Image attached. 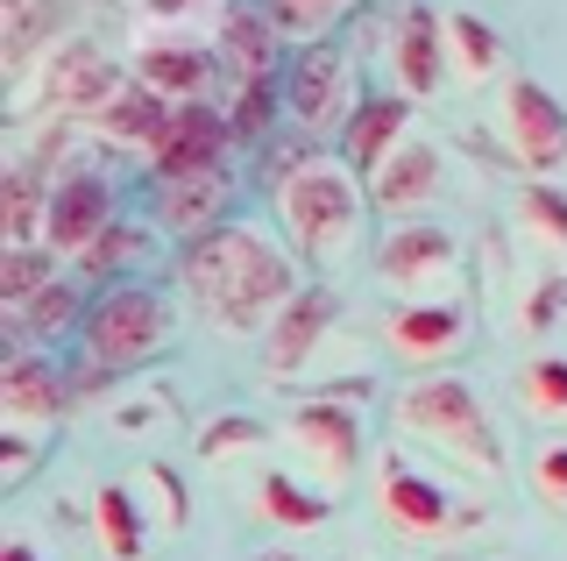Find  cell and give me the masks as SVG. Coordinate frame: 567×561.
Listing matches in <instances>:
<instances>
[{
	"mask_svg": "<svg viewBox=\"0 0 567 561\" xmlns=\"http://www.w3.org/2000/svg\"><path fill=\"white\" fill-rule=\"evenodd\" d=\"M150 504L135 498V483H100L93 490V548L106 561H142L150 554Z\"/></svg>",
	"mask_w": 567,
	"mask_h": 561,
	"instance_id": "obj_21",
	"label": "cell"
},
{
	"mask_svg": "<svg viewBox=\"0 0 567 561\" xmlns=\"http://www.w3.org/2000/svg\"><path fill=\"white\" fill-rule=\"evenodd\" d=\"M532 498L554 504V512H567V434H554V441L532 448Z\"/></svg>",
	"mask_w": 567,
	"mask_h": 561,
	"instance_id": "obj_31",
	"label": "cell"
},
{
	"mask_svg": "<svg viewBox=\"0 0 567 561\" xmlns=\"http://www.w3.org/2000/svg\"><path fill=\"white\" fill-rule=\"evenodd\" d=\"M377 271L398 299H447L454 271H461V242L440 221H398L377 249Z\"/></svg>",
	"mask_w": 567,
	"mask_h": 561,
	"instance_id": "obj_8",
	"label": "cell"
},
{
	"mask_svg": "<svg viewBox=\"0 0 567 561\" xmlns=\"http://www.w3.org/2000/svg\"><path fill=\"white\" fill-rule=\"evenodd\" d=\"M262 441H277V434L262 427L256 412H227V419H206V427H199L192 455H199L206 469H227V462H241V455H256Z\"/></svg>",
	"mask_w": 567,
	"mask_h": 561,
	"instance_id": "obj_27",
	"label": "cell"
},
{
	"mask_svg": "<svg viewBox=\"0 0 567 561\" xmlns=\"http://www.w3.org/2000/svg\"><path fill=\"white\" fill-rule=\"evenodd\" d=\"M22 469H29V434L8 427V483H22Z\"/></svg>",
	"mask_w": 567,
	"mask_h": 561,
	"instance_id": "obj_35",
	"label": "cell"
},
{
	"mask_svg": "<svg viewBox=\"0 0 567 561\" xmlns=\"http://www.w3.org/2000/svg\"><path fill=\"white\" fill-rule=\"evenodd\" d=\"M447 64H454V85H489V79H511L504 72V37L468 8H447Z\"/></svg>",
	"mask_w": 567,
	"mask_h": 561,
	"instance_id": "obj_23",
	"label": "cell"
},
{
	"mask_svg": "<svg viewBox=\"0 0 567 561\" xmlns=\"http://www.w3.org/2000/svg\"><path fill=\"white\" fill-rule=\"evenodd\" d=\"M518 406L532 419H546V427H560L567 419V356H532L518 370Z\"/></svg>",
	"mask_w": 567,
	"mask_h": 561,
	"instance_id": "obj_29",
	"label": "cell"
},
{
	"mask_svg": "<svg viewBox=\"0 0 567 561\" xmlns=\"http://www.w3.org/2000/svg\"><path fill=\"white\" fill-rule=\"evenodd\" d=\"M135 490L150 498V519L164 526V533H185L192 498H185V477H177L171 462H142V469H135Z\"/></svg>",
	"mask_w": 567,
	"mask_h": 561,
	"instance_id": "obj_30",
	"label": "cell"
},
{
	"mask_svg": "<svg viewBox=\"0 0 567 561\" xmlns=\"http://www.w3.org/2000/svg\"><path fill=\"white\" fill-rule=\"evenodd\" d=\"M220 206H227V171L220 178L164 185V227L171 235H206V227H220Z\"/></svg>",
	"mask_w": 567,
	"mask_h": 561,
	"instance_id": "obj_26",
	"label": "cell"
},
{
	"mask_svg": "<svg viewBox=\"0 0 567 561\" xmlns=\"http://www.w3.org/2000/svg\"><path fill=\"white\" fill-rule=\"evenodd\" d=\"M398 427L412 434L419 448H433V455H447L454 469H468L475 483H489L496 469H504V441H496V427H489V406L475 398V384L454 377V370L404 384Z\"/></svg>",
	"mask_w": 567,
	"mask_h": 561,
	"instance_id": "obj_3",
	"label": "cell"
},
{
	"mask_svg": "<svg viewBox=\"0 0 567 561\" xmlns=\"http://www.w3.org/2000/svg\"><path fill=\"white\" fill-rule=\"evenodd\" d=\"M284 108L306 135H333L348 129L354 108H362V93H354V58L333 43H306V58H298L291 85H284Z\"/></svg>",
	"mask_w": 567,
	"mask_h": 561,
	"instance_id": "obj_9",
	"label": "cell"
},
{
	"mask_svg": "<svg viewBox=\"0 0 567 561\" xmlns=\"http://www.w3.org/2000/svg\"><path fill=\"white\" fill-rule=\"evenodd\" d=\"M327 335H333V292L327 285H306L291 306L277 313V327L262 335V370H270L277 384H298L312 370V356L327 348Z\"/></svg>",
	"mask_w": 567,
	"mask_h": 561,
	"instance_id": "obj_15",
	"label": "cell"
},
{
	"mask_svg": "<svg viewBox=\"0 0 567 561\" xmlns=\"http://www.w3.org/2000/svg\"><path fill=\"white\" fill-rule=\"evenodd\" d=\"M256 561H306V554H291V548H277V554H256Z\"/></svg>",
	"mask_w": 567,
	"mask_h": 561,
	"instance_id": "obj_37",
	"label": "cell"
},
{
	"mask_svg": "<svg viewBox=\"0 0 567 561\" xmlns=\"http://www.w3.org/2000/svg\"><path fill=\"white\" fill-rule=\"evenodd\" d=\"M128 256H135V235H128V227L114 221V227H106V235L93 242V249L79 256V271H93V277H106V271H121V263H128Z\"/></svg>",
	"mask_w": 567,
	"mask_h": 561,
	"instance_id": "obj_33",
	"label": "cell"
},
{
	"mask_svg": "<svg viewBox=\"0 0 567 561\" xmlns=\"http://www.w3.org/2000/svg\"><path fill=\"white\" fill-rule=\"evenodd\" d=\"M128 72L150 85V93H164L171 108H192V100L213 93V79H220V58H213L199 37H185V29H150V37L135 43Z\"/></svg>",
	"mask_w": 567,
	"mask_h": 561,
	"instance_id": "obj_13",
	"label": "cell"
},
{
	"mask_svg": "<svg viewBox=\"0 0 567 561\" xmlns=\"http://www.w3.org/2000/svg\"><path fill=\"white\" fill-rule=\"evenodd\" d=\"M0 406H8V427H29V419L50 427V419L71 406V377L50 356H14L8 384H0Z\"/></svg>",
	"mask_w": 567,
	"mask_h": 561,
	"instance_id": "obj_20",
	"label": "cell"
},
{
	"mask_svg": "<svg viewBox=\"0 0 567 561\" xmlns=\"http://www.w3.org/2000/svg\"><path fill=\"white\" fill-rule=\"evenodd\" d=\"M171 114H177L171 100L150 93V85L128 72V85L100 108V135H106V143H121V150H156V143H164V129H171Z\"/></svg>",
	"mask_w": 567,
	"mask_h": 561,
	"instance_id": "obj_22",
	"label": "cell"
},
{
	"mask_svg": "<svg viewBox=\"0 0 567 561\" xmlns=\"http://www.w3.org/2000/svg\"><path fill=\"white\" fill-rule=\"evenodd\" d=\"M518 227H525V242L546 249V263H567V192L554 178L518 185Z\"/></svg>",
	"mask_w": 567,
	"mask_h": 561,
	"instance_id": "obj_24",
	"label": "cell"
},
{
	"mask_svg": "<svg viewBox=\"0 0 567 561\" xmlns=\"http://www.w3.org/2000/svg\"><path fill=\"white\" fill-rule=\"evenodd\" d=\"M256 512L277 526V533H319V526H333L341 512V490H327L319 477H298V469L270 462L256 477Z\"/></svg>",
	"mask_w": 567,
	"mask_h": 561,
	"instance_id": "obj_18",
	"label": "cell"
},
{
	"mask_svg": "<svg viewBox=\"0 0 567 561\" xmlns=\"http://www.w3.org/2000/svg\"><path fill=\"white\" fill-rule=\"evenodd\" d=\"M85 313L93 306H79V292L64 285V277H50L35 299H22V306H8V335H64V327H85Z\"/></svg>",
	"mask_w": 567,
	"mask_h": 561,
	"instance_id": "obj_25",
	"label": "cell"
},
{
	"mask_svg": "<svg viewBox=\"0 0 567 561\" xmlns=\"http://www.w3.org/2000/svg\"><path fill=\"white\" fill-rule=\"evenodd\" d=\"M496 143L511 150L525 178H554L567 171V108L532 72H511L496 93Z\"/></svg>",
	"mask_w": 567,
	"mask_h": 561,
	"instance_id": "obj_6",
	"label": "cell"
},
{
	"mask_svg": "<svg viewBox=\"0 0 567 561\" xmlns=\"http://www.w3.org/2000/svg\"><path fill=\"white\" fill-rule=\"evenodd\" d=\"M468 299L461 292H447V299H398L383 320V341L398 363H412V370H425V363H447L468 348Z\"/></svg>",
	"mask_w": 567,
	"mask_h": 561,
	"instance_id": "obj_12",
	"label": "cell"
},
{
	"mask_svg": "<svg viewBox=\"0 0 567 561\" xmlns=\"http://www.w3.org/2000/svg\"><path fill=\"white\" fill-rule=\"evenodd\" d=\"M128 85V72H114L106 64V50L100 43H85V37H71L58 43L43 58V93H50V108H71V114H100L106 100Z\"/></svg>",
	"mask_w": 567,
	"mask_h": 561,
	"instance_id": "obj_16",
	"label": "cell"
},
{
	"mask_svg": "<svg viewBox=\"0 0 567 561\" xmlns=\"http://www.w3.org/2000/svg\"><path fill=\"white\" fill-rule=\"evenodd\" d=\"M164 419H171V398H142V406H114V427H121V434L164 427Z\"/></svg>",
	"mask_w": 567,
	"mask_h": 561,
	"instance_id": "obj_34",
	"label": "cell"
},
{
	"mask_svg": "<svg viewBox=\"0 0 567 561\" xmlns=\"http://www.w3.org/2000/svg\"><path fill=\"white\" fill-rule=\"evenodd\" d=\"M0 561H35V548H29V540H8V554H0Z\"/></svg>",
	"mask_w": 567,
	"mask_h": 561,
	"instance_id": "obj_36",
	"label": "cell"
},
{
	"mask_svg": "<svg viewBox=\"0 0 567 561\" xmlns=\"http://www.w3.org/2000/svg\"><path fill=\"white\" fill-rule=\"evenodd\" d=\"M85 356H93V370H135V363H150V356H164L171 348V306H164V292H150V285H121V292H106V299H93V313H85Z\"/></svg>",
	"mask_w": 567,
	"mask_h": 561,
	"instance_id": "obj_4",
	"label": "cell"
},
{
	"mask_svg": "<svg viewBox=\"0 0 567 561\" xmlns=\"http://www.w3.org/2000/svg\"><path fill=\"white\" fill-rule=\"evenodd\" d=\"M440 185H447V164H440V150L425 143V135H412L390 164L369 178V200L383 206V214H404V221H419L425 206L440 200Z\"/></svg>",
	"mask_w": 567,
	"mask_h": 561,
	"instance_id": "obj_19",
	"label": "cell"
},
{
	"mask_svg": "<svg viewBox=\"0 0 567 561\" xmlns=\"http://www.w3.org/2000/svg\"><path fill=\"white\" fill-rule=\"evenodd\" d=\"M369 483H377L383 526H390V533H404V540H447L454 526H468L461 498L433 477V469H419L404 448H383L377 469H369Z\"/></svg>",
	"mask_w": 567,
	"mask_h": 561,
	"instance_id": "obj_7",
	"label": "cell"
},
{
	"mask_svg": "<svg viewBox=\"0 0 567 561\" xmlns=\"http://www.w3.org/2000/svg\"><path fill=\"white\" fill-rule=\"evenodd\" d=\"M390 85H398L404 100H433L440 85L454 79L447 64V14H433L425 0H404L398 22H390Z\"/></svg>",
	"mask_w": 567,
	"mask_h": 561,
	"instance_id": "obj_11",
	"label": "cell"
},
{
	"mask_svg": "<svg viewBox=\"0 0 567 561\" xmlns=\"http://www.w3.org/2000/svg\"><path fill=\"white\" fill-rule=\"evenodd\" d=\"M277 434L291 441V455L312 469L327 490H348V477L362 469V398H298L291 412L277 419Z\"/></svg>",
	"mask_w": 567,
	"mask_h": 561,
	"instance_id": "obj_5",
	"label": "cell"
},
{
	"mask_svg": "<svg viewBox=\"0 0 567 561\" xmlns=\"http://www.w3.org/2000/svg\"><path fill=\"white\" fill-rule=\"evenodd\" d=\"M567 320V263H546V271L525 277V299H518V335H554Z\"/></svg>",
	"mask_w": 567,
	"mask_h": 561,
	"instance_id": "obj_28",
	"label": "cell"
},
{
	"mask_svg": "<svg viewBox=\"0 0 567 561\" xmlns=\"http://www.w3.org/2000/svg\"><path fill=\"white\" fill-rule=\"evenodd\" d=\"M227 143H235V121H227V108H206V100L177 108V114H171V129H164V143L150 150L156 185L220 178V171H227Z\"/></svg>",
	"mask_w": 567,
	"mask_h": 561,
	"instance_id": "obj_10",
	"label": "cell"
},
{
	"mask_svg": "<svg viewBox=\"0 0 567 561\" xmlns=\"http://www.w3.org/2000/svg\"><path fill=\"white\" fill-rule=\"evenodd\" d=\"M114 227V192L93 171H71V178L50 185V206H43V249L50 256H71L79 263L93 242Z\"/></svg>",
	"mask_w": 567,
	"mask_h": 561,
	"instance_id": "obj_14",
	"label": "cell"
},
{
	"mask_svg": "<svg viewBox=\"0 0 567 561\" xmlns=\"http://www.w3.org/2000/svg\"><path fill=\"white\" fill-rule=\"evenodd\" d=\"M412 135H419V100L383 93V100H362V108H354V121L341 129V156L362 171V185H369Z\"/></svg>",
	"mask_w": 567,
	"mask_h": 561,
	"instance_id": "obj_17",
	"label": "cell"
},
{
	"mask_svg": "<svg viewBox=\"0 0 567 561\" xmlns=\"http://www.w3.org/2000/svg\"><path fill=\"white\" fill-rule=\"evenodd\" d=\"M468 561H489V554H468Z\"/></svg>",
	"mask_w": 567,
	"mask_h": 561,
	"instance_id": "obj_38",
	"label": "cell"
},
{
	"mask_svg": "<svg viewBox=\"0 0 567 561\" xmlns=\"http://www.w3.org/2000/svg\"><path fill=\"white\" fill-rule=\"evenodd\" d=\"M362 206H369V185L348 156H298L277 185V214L291 227V242L306 249V263H319V271H333L354 249Z\"/></svg>",
	"mask_w": 567,
	"mask_h": 561,
	"instance_id": "obj_2",
	"label": "cell"
},
{
	"mask_svg": "<svg viewBox=\"0 0 567 561\" xmlns=\"http://www.w3.org/2000/svg\"><path fill=\"white\" fill-rule=\"evenodd\" d=\"M354 0H270V22L291 29V37H319L333 14H348Z\"/></svg>",
	"mask_w": 567,
	"mask_h": 561,
	"instance_id": "obj_32",
	"label": "cell"
},
{
	"mask_svg": "<svg viewBox=\"0 0 567 561\" xmlns=\"http://www.w3.org/2000/svg\"><path fill=\"white\" fill-rule=\"evenodd\" d=\"M185 292L199 299V313L220 335H270L277 313L298 299V271L284 263L256 227H206L185 242Z\"/></svg>",
	"mask_w": 567,
	"mask_h": 561,
	"instance_id": "obj_1",
	"label": "cell"
}]
</instances>
